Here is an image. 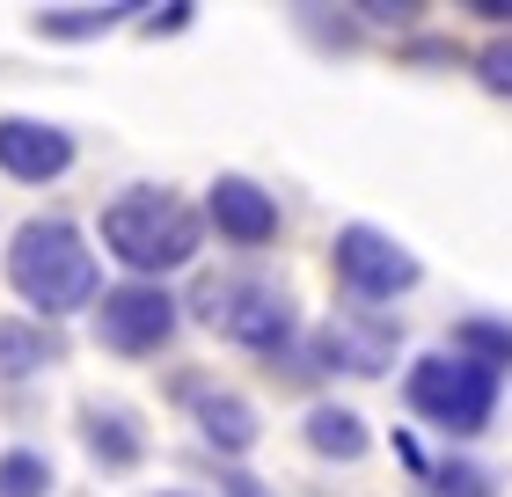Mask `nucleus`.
I'll use <instances>...</instances> for the list:
<instances>
[{
	"mask_svg": "<svg viewBox=\"0 0 512 497\" xmlns=\"http://www.w3.org/2000/svg\"><path fill=\"white\" fill-rule=\"evenodd\" d=\"M198 242H205V220L176 191L139 183V191L103 205V249L118 256L132 278H147V286H161V271H183L198 256Z\"/></svg>",
	"mask_w": 512,
	"mask_h": 497,
	"instance_id": "1",
	"label": "nucleus"
},
{
	"mask_svg": "<svg viewBox=\"0 0 512 497\" xmlns=\"http://www.w3.org/2000/svg\"><path fill=\"white\" fill-rule=\"evenodd\" d=\"M8 286L30 307H44V315H74V307H96L103 264H96V249L81 242V227L22 220L15 242H8Z\"/></svg>",
	"mask_w": 512,
	"mask_h": 497,
	"instance_id": "2",
	"label": "nucleus"
},
{
	"mask_svg": "<svg viewBox=\"0 0 512 497\" xmlns=\"http://www.w3.org/2000/svg\"><path fill=\"white\" fill-rule=\"evenodd\" d=\"M498 395H505L498 373L476 366V359H454V351H425V359H410V373H403V402L432 424V432H447V439L491 432Z\"/></svg>",
	"mask_w": 512,
	"mask_h": 497,
	"instance_id": "3",
	"label": "nucleus"
},
{
	"mask_svg": "<svg viewBox=\"0 0 512 497\" xmlns=\"http://www.w3.org/2000/svg\"><path fill=\"white\" fill-rule=\"evenodd\" d=\"M198 322L213 329V337L242 344V351H286L300 337V307L286 286H271V278H213V286L198 293Z\"/></svg>",
	"mask_w": 512,
	"mask_h": 497,
	"instance_id": "4",
	"label": "nucleus"
},
{
	"mask_svg": "<svg viewBox=\"0 0 512 497\" xmlns=\"http://www.w3.org/2000/svg\"><path fill=\"white\" fill-rule=\"evenodd\" d=\"M330 271H337V286L352 293V300H403L417 278H425V264H417V256L395 242V234L366 227V220L337 227V242H330Z\"/></svg>",
	"mask_w": 512,
	"mask_h": 497,
	"instance_id": "5",
	"label": "nucleus"
},
{
	"mask_svg": "<svg viewBox=\"0 0 512 497\" xmlns=\"http://www.w3.org/2000/svg\"><path fill=\"white\" fill-rule=\"evenodd\" d=\"M176 300L161 293V286H147V278H125V286H110V293H96V337L110 344V351H125V359H147V351H161L176 337Z\"/></svg>",
	"mask_w": 512,
	"mask_h": 497,
	"instance_id": "6",
	"label": "nucleus"
},
{
	"mask_svg": "<svg viewBox=\"0 0 512 497\" xmlns=\"http://www.w3.org/2000/svg\"><path fill=\"white\" fill-rule=\"evenodd\" d=\"M395 344H403V322L381 315V307H352V315L322 322L315 337V366L322 373H352V381H381L395 366Z\"/></svg>",
	"mask_w": 512,
	"mask_h": 497,
	"instance_id": "7",
	"label": "nucleus"
},
{
	"mask_svg": "<svg viewBox=\"0 0 512 497\" xmlns=\"http://www.w3.org/2000/svg\"><path fill=\"white\" fill-rule=\"evenodd\" d=\"M0 169L15 183H52L74 169V132L37 125V117H0Z\"/></svg>",
	"mask_w": 512,
	"mask_h": 497,
	"instance_id": "8",
	"label": "nucleus"
},
{
	"mask_svg": "<svg viewBox=\"0 0 512 497\" xmlns=\"http://www.w3.org/2000/svg\"><path fill=\"white\" fill-rule=\"evenodd\" d=\"M205 212H213V227H220L235 249H264V242H278V198L256 191L249 176H220L213 198H205Z\"/></svg>",
	"mask_w": 512,
	"mask_h": 497,
	"instance_id": "9",
	"label": "nucleus"
},
{
	"mask_svg": "<svg viewBox=\"0 0 512 497\" xmlns=\"http://www.w3.org/2000/svg\"><path fill=\"white\" fill-rule=\"evenodd\" d=\"M191 410H198V432H205V446L213 454H249L256 439H264V424H256V410L242 395H213V388H191Z\"/></svg>",
	"mask_w": 512,
	"mask_h": 497,
	"instance_id": "10",
	"label": "nucleus"
},
{
	"mask_svg": "<svg viewBox=\"0 0 512 497\" xmlns=\"http://www.w3.org/2000/svg\"><path fill=\"white\" fill-rule=\"evenodd\" d=\"M66 344L52 337L44 322H22V315H0V381H30V373L59 366Z\"/></svg>",
	"mask_w": 512,
	"mask_h": 497,
	"instance_id": "11",
	"label": "nucleus"
},
{
	"mask_svg": "<svg viewBox=\"0 0 512 497\" xmlns=\"http://www.w3.org/2000/svg\"><path fill=\"white\" fill-rule=\"evenodd\" d=\"M81 446L103 468H132L139 454H147V432L132 424V410H103V402H88V410H81Z\"/></svg>",
	"mask_w": 512,
	"mask_h": 497,
	"instance_id": "12",
	"label": "nucleus"
},
{
	"mask_svg": "<svg viewBox=\"0 0 512 497\" xmlns=\"http://www.w3.org/2000/svg\"><path fill=\"white\" fill-rule=\"evenodd\" d=\"M300 432H308V446H315L322 461H366V446H374L366 417H359V410H344V402H315Z\"/></svg>",
	"mask_w": 512,
	"mask_h": 497,
	"instance_id": "13",
	"label": "nucleus"
},
{
	"mask_svg": "<svg viewBox=\"0 0 512 497\" xmlns=\"http://www.w3.org/2000/svg\"><path fill=\"white\" fill-rule=\"evenodd\" d=\"M447 351H454V359H476V366L505 373V366H512V322H498V315H461Z\"/></svg>",
	"mask_w": 512,
	"mask_h": 497,
	"instance_id": "14",
	"label": "nucleus"
},
{
	"mask_svg": "<svg viewBox=\"0 0 512 497\" xmlns=\"http://www.w3.org/2000/svg\"><path fill=\"white\" fill-rule=\"evenodd\" d=\"M132 8L103 0V8H37V37H59V44H81V37H110Z\"/></svg>",
	"mask_w": 512,
	"mask_h": 497,
	"instance_id": "15",
	"label": "nucleus"
},
{
	"mask_svg": "<svg viewBox=\"0 0 512 497\" xmlns=\"http://www.w3.org/2000/svg\"><path fill=\"white\" fill-rule=\"evenodd\" d=\"M52 461L37 454V446H8L0 454V497H52Z\"/></svg>",
	"mask_w": 512,
	"mask_h": 497,
	"instance_id": "16",
	"label": "nucleus"
},
{
	"mask_svg": "<svg viewBox=\"0 0 512 497\" xmlns=\"http://www.w3.org/2000/svg\"><path fill=\"white\" fill-rule=\"evenodd\" d=\"M425 490L432 497H498V483L483 476L476 461H439V468H425Z\"/></svg>",
	"mask_w": 512,
	"mask_h": 497,
	"instance_id": "17",
	"label": "nucleus"
},
{
	"mask_svg": "<svg viewBox=\"0 0 512 497\" xmlns=\"http://www.w3.org/2000/svg\"><path fill=\"white\" fill-rule=\"evenodd\" d=\"M476 74H483V88H491V96H512V37H491L476 52Z\"/></svg>",
	"mask_w": 512,
	"mask_h": 497,
	"instance_id": "18",
	"label": "nucleus"
},
{
	"mask_svg": "<svg viewBox=\"0 0 512 497\" xmlns=\"http://www.w3.org/2000/svg\"><path fill=\"white\" fill-rule=\"evenodd\" d=\"M352 15H366V22H410V15H425L417 0H403V8H388V0H366V8H352Z\"/></svg>",
	"mask_w": 512,
	"mask_h": 497,
	"instance_id": "19",
	"label": "nucleus"
},
{
	"mask_svg": "<svg viewBox=\"0 0 512 497\" xmlns=\"http://www.w3.org/2000/svg\"><path fill=\"white\" fill-rule=\"evenodd\" d=\"M220 490H227V497H271L256 476H242V468H227V476H220Z\"/></svg>",
	"mask_w": 512,
	"mask_h": 497,
	"instance_id": "20",
	"label": "nucleus"
},
{
	"mask_svg": "<svg viewBox=\"0 0 512 497\" xmlns=\"http://www.w3.org/2000/svg\"><path fill=\"white\" fill-rule=\"evenodd\" d=\"M191 15H198V8H183V0H176V8H161V15L147 22V30H154V37H161V30H183V22H191Z\"/></svg>",
	"mask_w": 512,
	"mask_h": 497,
	"instance_id": "21",
	"label": "nucleus"
},
{
	"mask_svg": "<svg viewBox=\"0 0 512 497\" xmlns=\"http://www.w3.org/2000/svg\"><path fill=\"white\" fill-rule=\"evenodd\" d=\"M469 15H483V22H512V0H469Z\"/></svg>",
	"mask_w": 512,
	"mask_h": 497,
	"instance_id": "22",
	"label": "nucleus"
},
{
	"mask_svg": "<svg viewBox=\"0 0 512 497\" xmlns=\"http://www.w3.org/2000/svg\"><path fill=\"white\" fill-rule=\"evenodd\" d=\"M161 497H191V490H161Z\"/></svg>",
	"mask_w": 512,
	"mask_h": 497,
	"instance_id": "23",
	"label": "nucleus"
}]
</instances>
